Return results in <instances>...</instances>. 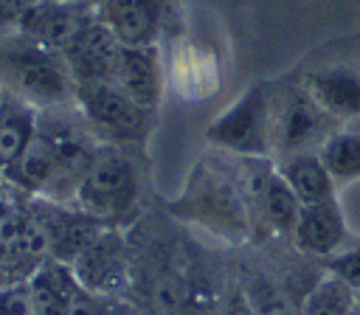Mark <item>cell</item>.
Returning <instances> with one entry per match:
<instances>
[{"mask_svg":"<svg viewBox=\"0 0 360 315\" xmlns=\"http://www.w3.org/2000/svg\"><path fill=\"white\" fill-rule=\"evenodd\" d=\"M166 214L225 245H242L253 233L245 174L222 163V152L194 163L183 191L166 202Z\"/></svg>","mask_w":360,"mask_h":315,"instance_id":"1","label":"cell"},{"mask_svg":"<svg viewBox=\"0 0 360 315\" xmlns=\"http://www.w3.org/2000/svg\"><path fill=\"white\" fill-rule=\"evenodd\" d=\"M0 84L37 110L73 104L76 93L65 56L22 31L0 37Z\"/></svg>","mask_w":360,"mask_h":315,"instance_id":"2","label":"cell"},{"mask_svg":"<svg viewBox=\"0 0 360 315\" xmlns=\"http://www.w3.org/2000/svg\"><path fill=\"white\" fill-rule=\"evenodd\" d=\"M132 149L141 146H118L101 143L84 177L76 186L73 205L87 211L112 228H129L138 217L141 205V166Z\"/></svg>","mask_w":360,"mask_h":315,"instance_id":"3","label":"cell"},{"mask_svg":"<svg viewBox=\"0 0 360 315\" xmlns=\"http://www.w3.org/2000/svg\"><path fill=\"white\" fill-rule=\"evenodd\" d=\"M132 242L129 304L138 315H177L191 281V253L172 239H149L143 248Z\"/></svg>","mask_w":360,"mask_h":315,"instance_id":"4","label":"cell"},{"mask_svg":"<svg viewBox=\"0 0 360 315\" xmlns=\"http://www.w3.org/2000/svg\"><path fill=\"white\" fill-rule=\"evenodd\" d=\"M340 124L312 98L298 73L270 82V141L273 158L318 152Z\"/></svg>","mask_w":360,"mask_h":315,"instance_id":"5","label":"cell"},{"mask_svg":"<svg viewBox=\"0 0 360 315\" xmlns=\"http://www.w3.org/2000/svg\"><path fill=\"white\" fill-rule=\"evenodd\" d=\"M205 141L231 158H273L270 141V82H250L208 127Z\"/></svg>","mask_w":360,"mask_h":315,"instance_id":"6","label":"cell"},{"mask_svg":"<svg viewBox=\"0 0 360 315\" xmlns=\"http://www.w3.org/2000/svg\"><path fill=\"white\" fill-rule=\"evenodd\" d=\"M73 104L101 143L118 146H143L158 115L135 104L115 82L76 84Z\"/></svg>","mask_w":360,"mask_h":315,"instance_id":"7","label":"cell"},{"mask_svg":"<svg viewBox=\"0 0 360 315\" xmlns=\"http://www.w3.org/2000/svg\"><path fill=\"white\" fill-rule=\"evenodd\" d=\"M70 270L87 292L127 298L132 278V242L127 228H101L70 262Z\"/></svg>","mask_w":360,"mask_h":315,"instance_id":"8","label":"cell"},{"mask_svg":"<svg viewBox=\"0 0 360 315\" xmlns=\"http://www.w3.org/2000/svg\"><path fill=\"white\" fill-rule=\"evenodd\" d=\"M312 98L343 127L360 121V59L326 56L298 70Z\"/></svg>","mask_w":360,"mask_h":315,"instance_id":"9","label":"cell"},{"mask_svg":"<svg viewBox=\"0 0 360 315\" xmlns=\"http://www.w3.org/2000/svg\"><path fill=\"white\" fill-rule=\"evenodd\" d=\"M245 160L250 163V172H245V183H248L253 219L259 214L267 233L290 239L301 214V200L287 186V180L281 177V172L270 158H245Z\"/></svg>","mask_w":360,"mask_h":315,"instance_id":"10","label":"cell"},{"mask_svg":"<svg viewBox=\"0 0 360 315\" xmlns=\"http://www.w3.org/2000/svg\"><path fill=\"white\" fill-rule=\"evenodd\" d=\"M25 205L31 208L34 219L39 222L42 233H45V245H48V256L56 262L70 264L79 250L101 231L107 228L101 219L90 217L87 211H82L73 202H59V200H48V197H31L25 200Z\"/></svg>","mask_w":360,"mask_h":315,"instance_id":"11","label":"cell"},{"mask_svg":"<svg viewBox=\"0 0 360 315\" xmlns=\"http://www.w3.org/2000/svg\"><path fill=\"white\" fill-rule=\"evenodd\" d=\"M121 45H160L177 17L174 0H96Z\"/></svg>","mask_w":360,"mask_h":315,"instance_id":"12","label":"cell"},{"mask_svg":"<svg viewBox=\"0 0 360 315\" xmlns=\"http://www.w3.org/2000/svg\"><path fill=\"white\" fill-rule=\"evenodd\" d=\"M112 82L143 110L158 112L166 93V65L160 45H121Z\"/></svg>","mask_w":360,"mask_h":315,"instance_id":"13","label":"cell"},{"mask_svg":"<svg viewBox=\"0 0 360 315\" xmlns=\"http://www.w3.org/2000/svg\"><path fill=\"white\" fill-rule=\"evenodd\" d=\"M118 37L104 22V17L96 11L84 28L73 37V42L62 51L70 76L76 84H93V82H112V68L118 56Z\"/></svg>","mask_w":360,"mask_h":315,"instance_id":"14","label":"cell"},{"mask_svg":"<svg viewBox=\"0 0 360 315\" xmlns=\"http://www.w3.org/2000/svg\"><path fill=\"white\" fill-rule=\"evenodd\" d=\"M96 11V0H37L22 14L17 31L62 53Z\"/></svg>","mask_w":360,"mask_h":315,"instance_id":"15","label":"cell"},{"mask_svg":"<svg viewBox=\"0 0 360 315\" xmlns=\"http://www.w3.org/2000/svg\"><path fill=\"white\" fill-rule=\"evenodd\" d=\"M349 239H352V233H349V225H346L338 197L301 205L298 222L290 236V242L298 253H304L309 259H323V262L329 256H335Z\"/></svg>","mask_w":360,"mask_h":315,"instance_id":"16","label":"cell"},{"mask_svg":"<svg viewBox=\"0 0 360 315\" xmlns=\"http://www.w3.org/2000/svg\"><path fill=\"white\" fill-rule=\"evenodd\" d=\"M25 295H28V315H73L79 281L70 264L48 256L28 276Z\"/></svg>","mask_w":360,"mask_h":315,"instance_id":"17","label":"cell"},{"mask_svg":"<svg viewBox=\"0 0 360 315\" xmlns=\"http://www.w3.org/2000/svg\"><path fill=\"white\" fill-rule=\"evenodd\" d=\"M273 163L281 172V177L287 180V186L295 191L301 205L338 197V183L318 152H295V155L276 158Z\"/></svg>","mask_w":360,"mask_h":315,"instance_id":"18","label":"cell"},{"mask_svg":"<svg viewBox=\"0 0 360 315\" xmlns=\"http://www.w3.org/2000/svg\"><path fill=\"white\" fill-rule=\"evenodd\" d=\"M37 121H39V110L31 101L6 90L0 104V172L3 174L31 146L37 135Z\"/></svg>","mask_w":360,"mask_h":315,"instance_id":"19","label":"cell"},{"mask_svg":"<svg viewBox=\"0 0 360 315\" xmlns=\"http://www.w3.org/2000/svg\"><path fill=\"white\" fill-rule=\"evenodd\" d=\"M326 169L332 172L335 183H354L360 180V129L340 127L335 129L323 146L318 149Z\"/></svg>","mask_w":360,"mask_h":315,"instance_id":"20","label":"cell"},{"mask_svg":"<svg viewBox=\"0 0 360 315\" xmlns=\"http://www.w3.org/2000/svg\"><path fill=\"white\" fill-rule=\"evenodd\" d=\"M357 290L338 276H321L301 298V315H354Z\"/></svg>","mask_w":360,"mask_h":315,"instance_id":"21","label":"cell"},{"mask_svg":"<svg viewBox=\"0 0 360 315\" xmlns=\"http://www.w3.org/2000/svg\"><path fill=\"white\" fill-rule=\"evenodd\" d=\"M222 292H225V281L214 278L211 267L191 256V281L177 315H219Z\"/></svg>","mask_w":360,"mask_h":315,"instance_id":"22","label":"cell"},{"mask_svg":"<svg viewBox=\"0 0 360 315\" xmlns=\"http://www.w3.org/2000/svg\"><path fill=\"white\" fill-rule=\"evenodd\" d=\"M323 270L338 276L340 281H346L352 290L360 292V239L352 236L335 256H329L323 262Z\"/></svg>","mask_w":360,"mask_h":315,"instance_id":"23","label":"cell"},{"mask_svg":"<svg viewBox=\"0 0 360 315\" xmlns=\"http://www.w3.org/2000/svg\"><path fill=\"white\" fill-rule=\"evenodd\" d=\"M73 315H138V309L129 304V298H115V295H96L79 287Z\"/></svg>","mask_w":360,"mask_h":315,"instance_id":"24","label":"cell"},{"mask_svg":"<svg viewBox=\"0 0 360 315\" xmlns=\"http://www.w3.org/2000/svg\"><path fill=\"white\" fill-rule=\"evenodd\" d=\"M219 315H256L253 304L248 301L242 284L236 276L225 278V292H222V307H219Z\"/></svg>","mask_w":360,"mask_h":315,"instance_id":"25","label":"cell"},{"mask_svg":"<svg viewBox=\"0 0 360 315\" xmlns=\"http://www.w3.org/2000/svg\"><path fill=\"white\" fill-rule=\"evenodd\" d=\"M34 3H37V0H0V37L17 31L22 14H25Z\"/></svg>","mask_w":360,"mask_h":315,"instance_id":"26","label":"cell"},{"mask_svg":"<svg viewBox=\"0 0 360 315\" xmlns=\"http://www.w3.org/2000/svg\"><path fill=\"white\" fill-rule=\"evenodd\" d=\"M0 315H28V295H25V281L0 287Z\"/></svg>","mask_w":360,"mask_h":315,"instance_id":"27","label":"cell"},{"mask_svg":"<svg viewBox=\"0 0 360 315\" xmlns=\"http://www.w3.org/2000/svg\"><path fill=\"white\" fill-rule=\"evenodd\" d=\"M0 197H6V177H3V172H0Z\"/></svg>","mask_w":360,"mask_h":315,"instance_id":"28","label":"cell"},{"mask_svg":"<svg viewBox=\"0 0 360 315\" xmlns=\"http://www.w3.org/2000/svg\"><path fill=\"white\" fill-rule=\"evenodd\" d=\"M3 96H6V87L0 84V104H3Z\"/></svg>","mask_w":360,"mask_h":315,"instance_id":"29","label":"cell"}]
</instances>
